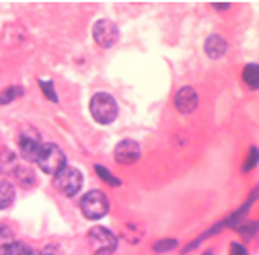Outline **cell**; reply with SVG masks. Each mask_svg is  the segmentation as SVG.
<instances>
[{
  "mask_svg": "<svg viewBox=\"0 0 259 255\" xmlns=\"http://www.w3.org/2000/svg\"><path fill=\"white\" fill-rule=\"evenodd\" d=\"M0 173L5 177L17 179L21 185H33L35 183L33 171H31L27 165H23L19 161V156L11 148H0Z\"/></svg>",
  "mask_w": 259,
  "mask_h": 255,
  "instance_id": "1",
  "label": "cell"
},
{
  "mask_svg": "<svg viewBox=\"0 0 259 255\" xmlns=\"http://www.w3.org/2000/svg\"><path fill=\"white\" fill-rule=\"evenodd\" d=\"M89 109H91L93 119L97 123H103V125L113 123L117 117V103L109 93H95L91 97Z\"/></svg>",
  "mask_w": 259,
  "mask_h": 255,
  "instance_id": "2",
  "label": "cell"
},
{
  "mask_svg": "<svg viewBox=\"0 0 259 255\" xmlns=\"http://www.w3.org/2000/svg\"><path fill=\"white\" fill-rule=\"evenodd\" d=\"M35 163H37V167L44 173L56 175L58 171H62L64 167H66V156H64V152H62V148L58 144L48 142V144L41 146V150H39V154L35 158Z\"/></svg>",
  "mask_w": 259,
  "mask_h": 255,
  "instance_id": "3",
  "label": "cell"
},
{
  "mask_svg": "<svg viewBox=\"0 0 259 255\" xmlns=\"http://www.w3.org/2000/svg\"><path fill=\"white\" fill-rule=\"evenodd\" d=\"M78 206H80V212L84 214V218H89V220H99L109 212V200L99 189L87 191L80 198Z\"/></svg>",
  "mask_w": 259,
  "mask_h": 255,
  "instance_id": "4",
  "label": "cell"
},
{
  "mask_svg": "<svg viewBox=\"0 0 259 255\" xmlns=\"http://www.w3.org/2000/svg\"><path fill=\"white\" fill-rule=\"evenodd\" d=\"M87 243L95 255H111L117 247V237L105 227H93L87 233Z\"/></svg>",
  "mask_w": 259,
  "mask_h": 255,
  "instance_id": "5",
  "label": "cell"
},
{
  "mask_svg": "<svg viewBox=\"0 0 259 255\" xmlns=\"http://www.w3.org/2000/svg\"><path fill=\"white\" fill-rule=\"evenodd\" d=\"M54 187L60 191L62 196H66V198H74L80 187H82V173L74 167H64L62 171H58L54 175Z\"/></svg>",
  "mask_w": 259,
  "mask_h": 255,
  "instance_id": "6",
  "label": "cell"
},
{
  "mask_svg": "<svg viewBox=\"0 0 259 255\" xmlns=\"http://www.w3.org/2000/svg\"><path fill=\"white\" fill-rule=\"evenodd\" d=\"M44 142H41V136L37 130H33V128H23V130L19 132V150H21V156L23 161L27 163H35V158L41 150Z\"/></svg>",
  "mask_w": 259,
  "mask_h": 255,
  "instance_id": "7",
  "label": "cell"
},
{
  "mask_svg": "<svg viewBox=\"0 0 259 255\" xmlns=\"http://www.w3.org/2000/svg\"><path fill=\"white\" fill-rule=\"evenodd\" d=\"M93 37L99 48H111L117 39H119V29L113 21L109 19H101L93 25Z\"/></svg>",
  "mask_w": 259,
  "mask_h": 255,
  "instance_id": "8",
  "label": "cell"
},
{
  "mask_svg": "<svg viewBox=\"0 0 259 255\" xmlns=\"http://www.w3.org/2000/svg\"><path fill=\"white\" fill-rule=\"evenodd\" d=\"M142 154V148L136 140H121L115 150H113V156H115V163L119 165H132L136 163Z\"/></svg>",
  "mask_w": 259,
  "mask_h": 255,
  "instance_id": "9",
  "label": "cell"
},
{
  "mask_svg": "<svg viewBox=\"0 0 259 255\" xmlns=\"http://www.w3.org/2000/svg\"><path fill=\"white\" fill-rule=\"evenodd\" d=\"M175 107L181 113H191L198 107V93L193 87H181L175 95Z\"/></svg>",
  "mask_w": 259,
  "mask_h": 255,
  "instance_id": "10",
  "label": "cell"
},
{
  "mask_svg": "<svg viewBox=\"0 0 259 255\" xmlns=\"http://www.w3.org/2000/svg\"><path fill=\"white\" fill-rule=\"evenodd\" d=\"M226 39L222 37V35H218V33H212L208 39H206V46H204V50H206V54L212 58V60H218V58H222L224 54H226Z\"/></svg>",
  "mask_w": 259,
  "mask_h": 255,
  "instance_id": "11",
  "label": "cell"
},
{
  "mask_svg": "<svg viewBox=\"0 0 259 255\" xmlns=\"http://www.w3.org/2000/svg\"><path fill=\"white\" fill-rule=\"evenodd\" d=\"M15 196H17L15 183L11 179H3V181H0V210L11 208L13 202H15Z\"/></svg>",
  "mask_w": 259,
  "mask_h": 255,
  "instance_id": "12",
  "label": "cell"
},
{
  "mask_svg": "<svg viewBox=\"0 0 259 255\" xmlns=\"http://www.w3.org/2000/svg\"><path fill=\"white\" fill-rule=\"evenodd\" d=\"M0 255H41V253L37 249H33V247L21 243V241H13L11 245H7L3 249V253H0Z\"/></svg>",
  "mask_w": 259,
  "mask_h": 255,
  "instance_id": "13",
  "label": "cell"
},
{
  "mask_svg": "<svg viewBox=\"0 0 259 255\" xmlns=\"http://www.w3.org/2000/svg\"><path fill=\"white\" fill-rule=\"evenodd\" d=\"M243 82L249 89H259V64H247L243 68Z\"/></svg>",
  "mask_w": 259,
  "mask_h": 255,
  "instance_id": "14",
  "label": "cell"
},
{
  "mask_svg": "<svg viewBox=\"0 0 259 255\" xmlns=\"http://www.w3.org/2000/svg\"><path fill=\"white\" fill-rule=\"evenodd\" d=\"M23 93H25V89H23L21 84H13V87L5 89L3 93H0V105H9V103H13L15 99L21 97Z\"/></svg>",
  "mask_w": 259,
  "mask_h": 255,
  "instance_id": "15",
  "label": "cell"
},
{
  "mask_svg": "<svg viewBox=\"0 0 259 255\" xmlns=\"http://www.w3.org/2000/svg\"><path fill=\"white\" fill-rule=\"evenodd\" d=\"M95 171H97V175H99L105 183H109L111 187H119V185H121V181H119L117 177H113V175H111L103 165H95Z\"/></svg>",
  "mask_w": 259,
  "mask_h": 255,
  "instance_id": "16",
  "label": "cell"
},
{
  "mask_svg": "<svg viewBox=\"0 0 259 255\" xmlns=\"http://www.w3.org/2000/svg\"><path fill=\"white\" fill-rule=\"evenodd\" d=\"M13 241H15L13 229L7 227V225H0V253H3V249H5L7 245H11Z\"/></svg>",
  "mask_w": 259,
  "mask_h": 255,
  "instance_id": "17",
  "label": "cell"
},
{
  "mask_svg": "<svg viewBox=\"0 0 259 255\" xmlns=\"http://www.w3.org/2000/svg\"><path fill=\"white\" fill-rule=\"evenodd\" d=\"M257 163H259V148H257V146H251V148H249V154H247V161H245V165H243V171L247 173V171L255 169Z\"/></svg>",
  "mask_w": 259,
  "mask_h": 255,
  "instance_id": "18",
  "label": "cell"
},
{
  "mask_svg": "<svg viewBox=\"0 0 259 255\" xmlns=\"http://www.w3.org/2000/svg\"><path fill=\"white\" fill-rule=\"evenodd\" d=\"M39 87H41V91H44V95L52 101V103H58V93L54 91V84H52V80H39Z\"/></svg>",
  "mask_w": 259,
  "mask_h": 255,
  "instance_id": "19",
  "label": "cell"
},
{
  "mask_svg": "<svg viewBox=\"0 0 259 255\" xmlns=\"http://www.w3.org/2000/svg\"><path fill=\"white\" fill-rule=\"evenodd\" d=\"M177 247V241L175 239H163V241H156L154 245H152V249L156 251V253H165V251H171V249H175Z\"/></svg>",
  "mask_w": 259,
  "mask_h": 255,
  "instance_id": "20",
  "label": "cell"
},
{
  "mask_svg": "<svg viewBox=\"0 0 259 255\" xmlns=\"http://www.w3.org/2000/svg\"><path fill=\"white\" fill-rule=\"evenodd\" d=\"M231 255H249L241 243H231Z\"/></svg>",
  "mask_w": 259,
  "mask_h": 255,
  "instance_id": "21",
  "label": "cell"
},
{
  "mask_svg": "<svg viewBox=\"0 0 259 255\" xmlns=\"http://www.w3.org/2000/svg\"><path fill=\"white\" fill-rule=\"evenodd\" d=\"M214 9H229V5H226V3H222V5H218V3H216V5H214Z\"/></svg>",
  "mask_w": 259,
  "mask_h": 255,
  "instance_id": "22",
  "label": "cell"
},
{
  "mask_svg": "<svg viewBox=\"0 0 259 255\" xmlns=\"http://www.w3.org/2000/svg\"><path fill=\"white\" fill-rule=\"evenodd\" d=\"M202 255H214V253H212V251H204Z\"/></svg>",
  "mask_w": 259,
  "mask_h": 255,
  "instance_id": "23",
  "label": "cell"
}]
</instances>
